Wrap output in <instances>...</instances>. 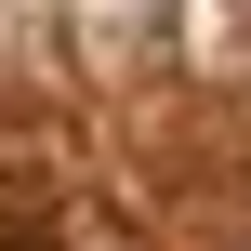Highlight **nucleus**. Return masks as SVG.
Returning <instances> with one entry per match:
<instances>
[]
</instances>
